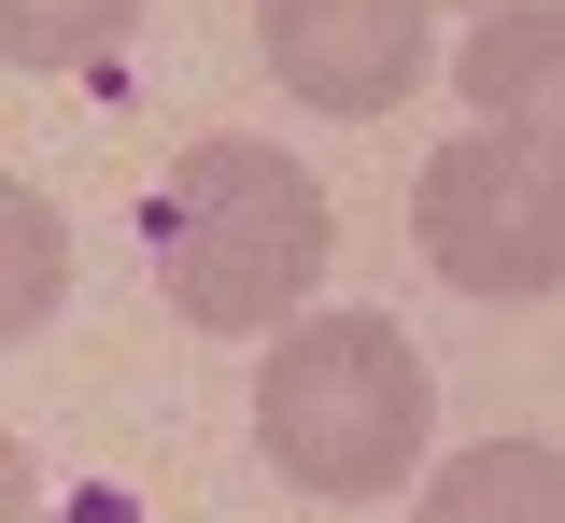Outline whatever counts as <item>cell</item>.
Wrapping results in <instances>:
<instances>
[{"label": "cell", "mask_w": 565, "mask_h": 523, "mask_svg": "<svg viewBox=\"0 0 565 523\" xmlns=\"http://www.w3.org/2000/svg\"><path fill=\"white\" fill-rule=\"evenodd\" d=\"M141 241H156V284L184 325L212 340H282L297 298L326 284V184L282 142H184L170 184L141 199Z\"/></svg>", "instance_id": "obj_1"}, {"label": "cell", "mask_w": 565, "mask_h": 523, "mask_svg": "<svg viewBox=\"0 0 565 523\" xmlns=\"http://www.w3.org/2000/svg\"><path fill=\"white\" fill-rule=\"evenodd\" d=\"M438 425V382L396 340V311H297L255 369V452H269L297 495H396L424 467Z\"/></svg>", "instance_id": "obj_2"}, {"label": "cell", "mask_w": 565, "mask_h": 523, "mask_svg": "<svg viewBox=\"0 0 565 523\" xmlns=\"http://www.w3.org/2000/svg\"><path fill=\"white\" fill-rule=\"evenodd\" d=\"M411 226L452 298H552L565 284V142H523V128L438 142L411 184Z\"/></svg>", "instance_id": "obj_3"}, {"label": "cell", "mask_w": 565, "mask_h": 523, "mask_svg": "<svg viewBox=\"0 0 565 523\" xmlns=\"http://www.w3.org/2000/svg\"><path fill=\"white\" fill-rule=\"evenodd\" d=\"M282 99L311 114H396L424 85V0H255Z\"/></svg>", "instance_id": "obj_4"}, {"label": "cell", "mask_w": 565, "mask_h": 523, "mask_svg": "<svg viewBox=\"0 0 565 523\" xmlns=\"http://www.w3.org/2000/svg\"><path fill=\"white\" fill-rule=\"evenodd\" d=\"M452 85L481 128H523V142H565V0H494L481 29L452 43Z\"/></svg>", "instance_id": "obj_5"}, {"label": "cell", "mask_w": 565, "mask_h": 523, "mask_svg": "<svg viewBox=\"0 0 565 523\" xmlns=\"http://www.w3.org/2000/svg\"><path fill=\"white\" fill-rule=\"evenodd\" d=\"M411 523H565V452H537V439H481V452H452V467L424 481Z\"/></svg>", "instance_id": "obj_6"}, {"label": "cell", "mask_w": 565, "mask_h": 523, "mask_svg": "<svg viewBox=\"0 0 565 523\" xmlns=\"http://www.w3.org/2000/svg\"><path fill=\"white\" fill-rule=\"evenodd\" d=\"M141 29V0H0V57L14 72H99Z\"/></svg>", "instance_id": "obj_7"}, {"label": "cell", "mask_w": 565, "mask_h": 523, "mask_svg": "<svg viewBox=\"0 0 565 523\" xmlns=\"http://www.w3.org/2000/svg\"><path fill=\"white\" fill-rule=\"evenodd\" d=\"M0 226H14V325H29V311H43V199L14 184V199H0Z\"/></svg>", "instance_id": "obj_8"}, {"label": "cell", "mask_w": 565, "mask_h": 523, "mask_svg": "<svg viewBox=\"0 0 565 523\" xmlns=\"http://www.w3.org/2000/svg\"><path fill=\"white\" fill-rule=\"evenodd\" d=\"M481 14H494V0H481Z\"/></svg>", "instance_id": "obj_9"}]
</instances>
